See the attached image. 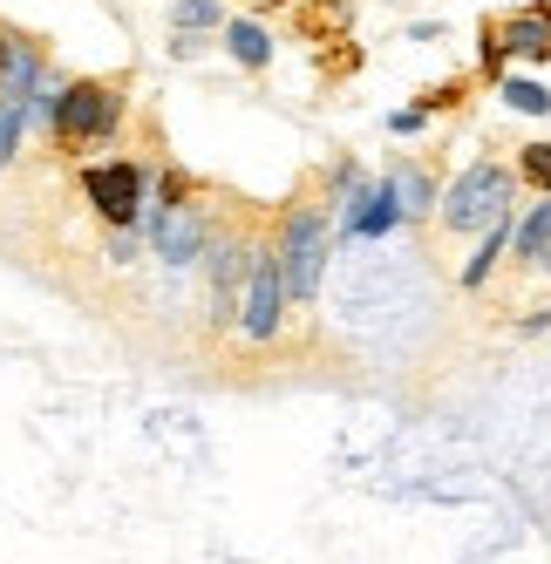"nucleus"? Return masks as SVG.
<instances>
[{"instance_id":"1","label":"nucleus","mask_w":551,"mask_h":564,"mask_svg":"<svg viewBox=\"0 0 551 564\" xmlns=\"http://www.w3.org/2000/svg\"><path fill=\"white\" fill-rule=\"evenodd\" d=\"M510 191H518V171H504V164H469V171L443 191V225H450V231H490L497 218H510Z\"/></svg>"},{"instance_id":"2","label":"nucleus","mask_w":551,"mask_h":564,"mask_svg":"<svg viewBox=\"0 0 551 564\" xmlns=\"http://www.w3.org/2000/svg\"><path fill=\"white\" fill-rule=\"evenodd\" d=\"M321 272H327V212H293L287 238H280V279H287V300H313L321 293Z\"/></svg>"},{"instance_id":"3","label":"nucleus","mask_w":551,"mask_h":564,"mask_svg":"<svg viewBox=\"0 0 551 564\" xmlns=\"http://www.w3.org/2000/svg\"><path fill=\"white\" fill-rule=\"evenodd\" d=\"M116 123H123V96H116L109 83H68L55 89V137L62 143H102L116 137Z\"/></svg>"},{"instance_id":"4","label":"nucleus","mask_w":551,"mask_h":564,"mask_svg":"<svg viewBox=\"0 0 551 564\" xmlns=\"http://www.w3.org/2000/svg\"><path fill=\"white\" fill-rule=\"evenodd\" d=\"M83 191H89V205H96L102 225H116V231L143 225V164H130V156L89 164V171H83Z\"/></svg>"},{"instance_id":"5","label":"nucleus","mask_w":551,"mask_h":564,"mask_svg":"<svg viewBox=\"0 0 551 564\" xmlns=\"http://www.w3.org/2000/svg\"><path fill=\"white\" fill-rule=\"evenodd\" d=\"M280 313H287L280 252H252V265H246V286H239V334L266 347L272 334H280Z\"/></svg>"},{"instance_id":"6","label":"nucleus","mask_w":551,"mask_h":564,"mask_svg":"<svg viewBox=\"0 0 551 564\" xmlns=\"http://www.w3.org/2000/svg\"><path fill=\"white\" fill-rule=\"evenodd\" d=\"M143 225H150V246H156V259L164 265H198L205 259V218L184 205V197H171V205H156V212H143Z\"/></svg>"},{"instance_id":"7","label":"nucleus","mask_w":551,"mask_h":564,"mask_svg":"<svg viewBox=\"0 0 551 564\" xmlns=\"http://www.w3.org/2000/svg\"><path fill=\"white\" fill-rule=\"evenodd\" d=\"M396 225H402V205H396V184L388 177H375V184L361 177L347 191V205H341V231L347 238H388Z\"/></svg>"},{"instance_id":"8","label":"nucleus","mask_w":551,"mask_h":564,"mask_svg":"<svg viewBox=\"0 0 551 564\" xmlns=\"http://www.w3.org/2000/svg\"><path fill=\"white\" fill-rule=\"evenodd\" d=\"M504 55L551 62V14H544V8H531V14H518V21H510V28H504V42H490V68H497Z\"/></svg>"},{"instance_id":"9","label":"nucleus","mask_w":551,"mask_h":564,"mask_svg":"<svg viewBox=\"0 0 551 564\" xmlns=\"http://www.w3.org/2000/svg\"><path fill=\"white\" fill-rule=\"evenodd\" d=\"M510 252H518V265H538L551 279V197H538V205L518 218V231H510Z\"/></svg>"},{"instance_id":"10","label":"nucleus","mask_w":551,"mask_h":564,"mask_svg":"<svg viewBox=\"0 0 551 564\" xmlns=\"http://www.w3.org/2000/svg\"><path fill=\"white\" fill-rule=\"evenodd\" d=\"M28 109H34V89H8V83H0V171L14 164V150L28 137Z\"/></svg>"},{"instance_id":"11","label":"nucleus","mask_w":551,"mask_h":564,"mask_svg":"<svg viewBox=\"0 0 551 564\" xmlns=\"http://www.w3.org/2000/svg\"><path fill=\"white\" fill-rule=\"evenodd\" d=\"M510 231H518L510 218H497L490 231H477V252H469V265L456 272L463 286H484V279H490V265H497V252H510Z\"/></svg>"},{"instance_id":"12","label":"nucleus","mask_w":551,"mask_h":564,"mask_svg":"<svg viewBox=\"0 0 551 564\" xmlns=\"http://www.w3.org/2000/svg\"><path fill=\"white\" fill-rule=\"evenodd\" d=\"M225 48H231L239 68H266L272 62V34L259 21H225Z\"/></svg>"},{"instance_id":"13","label":"nucleus","mask_w":551,"mask_h":564,"mask_svg":"<svg viewBox=\"0 0 551 564\" xmlns=\"http://www.w3.org/2000/svg\"><path fill=\"white\" fill-rule=\"evenodd\" d=\"M246 286V252L239 246H218L212 252V293H218V319L231 313V293Z\"/></svg>"},{"instance_id":"14","label":"nucleus","mask_w":551,"mask_h":564,"mask_svg":"<svg viewBox=\"0 0 551 564\" xmlns=\"http://www.w3.org/2000/svg\"><path fill=\"white\" fill-rule=\"evenodd\" d=\"M504 109H518V116H551V89L531 83V75H504Z\"/></svg>"},{"instance_id":"15","label":"nucleus","mask_w":551,"mask_h":564,"mask_svg":"<svg viewBox=\"0 0 551 564\" xmlns=\"http://www.w3.org/2000/svg\"><path fill=\"white\" fill-rule=\"evenodd\" d=\"M388 184H396V205H402V218H429V197H436V191H429V177H422V171H396Z\"/></svg>"},{"instance_id":"16","label":"nucleus","mask_w":551,"mask_h":564,"mask_svg":"<svg viewBox=\"0 0 551 564\" xmlns=\"http://www.w3.org/2000/svg\"><path fill=\"white\" fill-rule=\"evenodd\" d=\"M518 177H525L531 191H544V197H551V143H525V156H518Z\"/></svg>"},{"instance_id":"17","label":"nucleus","mask_w":551,"mask_h":564,"mask_svg":"<svg viewBox=\"0 0 551 564\" xmlns=\"http://www.w3.org/2000/svg\"><path fill=\"white\" fill-rule=\"evenodd\" d=\"M171 21H177V34H191V28H218V21H225V8H218V0H177Z\"/></svg>"},{"instance_id":"18","label":"nucleus","mask_w":551,"mask_h":564,"mask_svg":"<svg viewBox=\"0 0 551 564\" xmlns=\"http://www.w3.org/2000/svg\"><path fill=\"white\" fill-rule=\"evenodd\" d=\"M388 130H396V137H415V130H422V109H396V116H388Z\"/></svg>"},{"instance_id":"19","label":"nucleus","mask_w":551,"mask_h":564,"mask_svg":"<svg viewBox=\"0 0 551 564\" xmlns=\"http://www.w3.org/2000/svg\"><path fill=\"white\" fill-rule=\"evenodd\" d=\"M109 259H116V265H130V259H137V238H130V231H116V238H109Z\"/></svg>"},{"instance_id":"20","label":"nucleus","mask_w":551,"mask_h":564,"mask_svg":"<svg viewBox=\"0 0 551 564\" xmlns=\"http://www.w3.org/2000/svg\"><path fill=\"white\" fill-rule=\"evenodd\" d=\"M8 48H14V42H8V34H0V75H8Z\"/></svg>"}]
</instances>
